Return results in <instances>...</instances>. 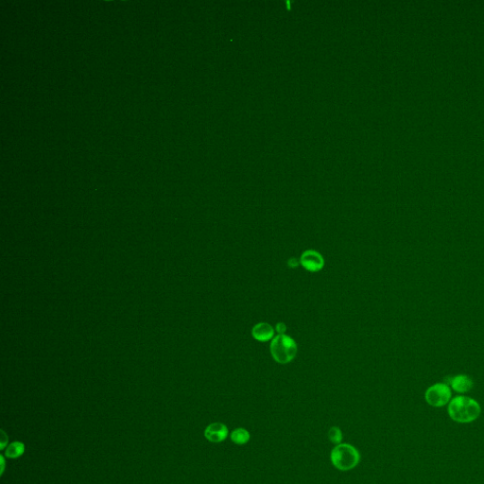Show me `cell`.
I'll list each match as a JSON object with an SVG mask.
<instances>
[{"mask_svg":"<svg viewBox=\"0 0 484 484\" xmlns=\"http://www.w3.org/2000/svg\"><path fill=\"white\" fill-rule=\"evenodd\" d=\"M481 411L480 404L468 396H456L448 404L449 416L460 424H468L475 421L480 416Z\"/></svg>","mask_w":484,"mask_h":484,"instance_id":"cell-1","label":"cell"},{"mask_svg":"<svg viewBox=\"0 0 484 484\" xmlns=\"http://www.w3.org/2000/svg\"><path fill=\"white\" fill-rule=\"evenodd\" d=\"M330 460L337 469L349 471L359 464L361 455L355 446L348 444H340L332 449Z\"/></svg>","mask_w":484,"mask_h":484,"instance_id":"cell-2","label":"cell"},{"mask_svg":"<svg viewBox=\"0 0 484 484\" xmlns=\"http://www.w3.org/2000/svg\"><path fill=\"white\" fill-rule=\"evenodd\" d=\"M271 356L275 362L286 364L290 363L297 355V345L293 339L285 334H278L270 344Z\"/></svg>","mask_w":484,"mask_h":484,"instance_id":"cell-3","label":"cell"},{"mask_svg":"<svg viewBox=\"0 0 484 484\" xmlns=\"http://www.w3.org/2000/svg\"><path fill=\"white\" fill-rule=\"evenodd\" d=\"M427 403L435 408L444 407L450 402L451 390L447 383L440 382L431 385L425 392Z\"/></svg>","mask_w":484,"mask_h":484,"instance_id":"cell-4","label":"cell"},{"mask_svg":"<svg viewBox=\"0 0 484 484\" xmlns=\"http://www.w3.org/2000/svg\"><path fill=\"white\" fill-rule=\"evenodd\" d=\"M300 262L305 269L311 272H317L323 269L324 266V260L322 255L313 250L305 252L300 258Z\"/></svg>","mask_w":484,"mask_h":484,"instance_id":"cell-5","label":"cell"},{"mask_svg":"<svg viewBox=\"0 0 484 484\" xmlns=\"http://www.w3.org/2000/svg\"><path fill=\"white\" fill-rule=\"evenodd\" d=\"M204 436L207 441L218 444L223 442L228 436V429L222 423H212L206 427Z\"/></svg>","mask_w":484,"mask_h":484,"instance_id":"cell-6","label":"cell"},{"mask_svg":"<svg viewBox=\"0 0 484 484\" xmlns=\"http://www.w3.org/2000/svg\"><path fill=\"white\" fill-rule=\"evenodd\" d=\"M451 389L458 393H466L474 387V382L471 377L466 375H458L449 379Z\"/></svg>","mask_w":484,"mask_h":484,"instance_id":"cell-7","label":"cell"},{"mask_svg":"<svg viewBox=\"0 0 484 484\" xmlns=\"http://www.w3.org/2000/svg\"><path fill=\"white\" fill-rule=\"evenodd\" d=\"M253 337L258 341H268L274 336V329L267 323H259L254 326L252 330Z\"/></svg>","mask_w":484,"mask_h":484,"instance_id":"cell-8","label":"cell"},{"mask_svg":"<svg viewBox=\"0 0 484 484\" xmlns=\"http://www.w3.org/2000/svg\"><path fill=\"white\" fill-rule=\"evenodd\" d=\"M230 438L234 444H238V445H243V444H247L250 441L251 435L247 430H245L243 428H239V429H236L231 432Z\"/></svg>","mask_w":484,"mask_h":484,"instance_id":"cell-9","label":"cell"},{"mask_svg":"<svg viewBox=\"0 0 484 484\" xmlns=\"http://www.w3.org/2000/svg\"><path fill=\"white\" fill-rule=\"evenodd\" d=\"M25 452V444L20 443V442H14L10 445L7 446L5 455L6 457L15 459V458L20 457L23 453Z\"/></svg>","mask_w":484,"mask_h":484,"instance_id":"cell-10","label":"cell"},{"mask_svg":"<svg viewBox=\"0 0 484 484\" xmlns=\"http://www.w3.org/2000/svg\"><path fill=\"white\" fill-rule=\"evenodd\" d=\"M328 438L332 444H336V445L340 444L341 441H342V432L339 428L332 427L328 431Z\"/></svg>","mask_w":484,"mask_h":484,"instance_id":"cell-11","label":"cell"},{"mask_svg":"<svg viewBox=\"0 0 484 484\" xmlns=\"http://www.w3.org/2000/svg\"><path fill=\"white\" fill-rule=\"evenodd\" d=\"M1 449H3L6 444H8V436L6 435V433L4 432V431H2L1 432Z\"/></svg>","mask_w":484,"mask_h":484,"instance_id":"cell-12","label":"cell"},{"mask_svg":"<svg viewBox=\"0 0 484 484\" xmlns=\"http://www.w3.org/2000/svg\"><path fill=\"white\" fill-rule=\"evenodd\" d=\"M288 264H289V267H290V268L294 269V268H296V267L298 266L299 261H298L296 258H291V259H290V260H289Z\"/></svg>","mask_w":484,"mask_h":484,"instance_id":"cell-13","label":"cell"},{"mask_svg":"<svg viewBox=\"0 0 484 484\" xmlns=\"http://www.w3.org/2000/svg\"><path fill=\"white\" fill-rule=\"evenodd\" d=\"M276 330L279 334H284L286 331V325L282 323H279L276 325Z\"/></svg>","mask_w":484,"mask_h":484,"instance_id":"cell-14","label":"cell"},{"mask_svg":"<svg viewBox=\"0 0 484 484\" xmlns=\"http://www.w3.org/2000/svg\"><path fill=\"white\" fill-rule=\"evenodd\" d=\"M1 463H2V474H3V471H4V458L1 457Z\"/></svg>","mask_w":484,"mask_h":484,"instance_id":"cell-15","label":"cell"}]
</instances>
